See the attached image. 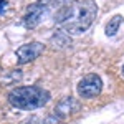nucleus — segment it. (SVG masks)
<instances>
[{
    "label": "nucleus",
    "instance_id": "6",
    "mask_svg": "<svg viewBox=\"0 0 124 124\" xmlns=\"http://www.w3.org/2000/svg\"><path fill=\"white\" fill-rule=\"evenodd\" d=\"M78 109H79V103H78L75 98L66 96V98H63V99H61V101L56 104V108H55V113H53V114L58 116L60 119H65V117H68L70 114L76 113Z\"/></svg>",
    "mask_w": 124,
    "mask_h": 124
},
{
    "label": "nucleus",
    "instance_id": "10",
    "mask_svg": "<svg viewBox=\"0 0 124 124\" xmlns=\"http://www.w3.org/2000/svg\"><path fill=\"white\" fill-rule=\"evenodd\" d=\"M40 2H43L45 3V7L48 8H56V12L60 8H63V7H66V5H70L73 0H40Z\"/></svg>",
    "mask_w": 124,
    "mask_h": 124
},
{
    "label": "nucleus",
    "instance_id": "2",
    "mask_svg": "<svg viewBox=\"0 0 124 124\" xmlns=\"http://www.w3.org/2000/svg\"><path fill=\"white\" fill-rule=\"evenodd\" d=\"M8 103L20 111H33L43 108L51 94L40 86H17L8 93Z\"/></svg>",
    "mask_w": 124,
    "mask_h": 124
},
{
    "label": "nucleus",
    "instance_id": "11",
    "mask_svg": "<svg viewBox=\"0 0 124 124\" xmlns=\"http://www.w3.org/2000/svg\"><path fill=\"white\" fill-rule=\"evenodd\" d=\"M61 121H63V119H60L58 116L51 114V116H48V117H46V119H45L41 124H61Z\"/></svg>",
    "mask_w": 124,
    "mask_h": 124
},
{
    "label": "nucleus",
    "instance_id": "9",
    "mask_svg": "<svg viewBox=\"0 0 124 124\" xmlns=\"http://www.w3.org/2000/svg\"><path fill=\"white\" fill-rule=\"evenodd\" d=\"M22 79V71L20 70H10V71H5L3 76H2V81L3 85H15Z\"/></svg>",
    "mask_w": 124,
    "mask_h": 124
},
{
    "label": "nucleus",
    "instance_id": "13",
    "mask_svg": "<svg viewBox=\"0 0 124 124\" xmlns=\"http://www.w3.org/2000/svg\"><path fill=\"white\" fill-rule=\"evenodd\" d=\"M123 76H124V66H123Z\"/></svg>",
    "mask_w": 124,
    "mask_h": 124
},
{
    "label": "nucleus",
    "instance_id": "8",
    "mask_svg": "<svg viewBox=\"0 0 124 124\" xmlns=\"http://www.w3.org/2000/svg\"><path fill=\"white\" fill-rule=\"evenodd\" d=\"M121 23H123V17L121 15H114L109 20V23L106 25V35L108 37H114L117 33V30H119V27H121Z\"/></svg>",
    "mask_w": 124,
    "mask_h": 124
},
{
    "label": "nucleus",
    "instance_id": "5",
    "mask_svg": "<svg viewBox=\"0 0 124 124\" xmlns=\"http://www.w3.org/2000/svg\"><path fill=\"white\" fill-rule=\"evenodd\" d=\"M45 12H46V7H45V3L43 2H35V3H31L28 5V8L25 12V15H23V27L25 28H37L38 27V23L41 22L43 18V15H45Z\"/></svg>",
    "mask_w": 124,
    "mask_h": 124
},
{
    "label": "nucleus",
    "instance_id": "7",
    "mask_svg": "<svg viewBox=\"0 0 124 124\" xmlns=\"http://www.w3.org/2000/svg\"><path fill=\"white\" fill-rule=\"evenodd\" d=\"M50 45L55 48V50H65V48L71 46V37L68 35L65 30H56L51 38H50Z\"/></svg>",
    "mask_w": 124,
    "mask_h": 124
},
{
    "label": "nucleus",
    "instance_id": "1",
    "mask_svg": "<svg viewBox=\"0 0 124 124\" xmlns=\"http://www.w3.org/2000/svg\"><path fill=\"white\" fill-rule=\"evenodd\" d=\"M98 15L94 0H76L55 13V23L68 35H81L89 28Z\"/></svg>",
    "mask_w": 124,
    "mask_h": 124
},
{
    "label": "nucleus",
    "instance_id": "12",
    "mask_svg": "<svg viewBox=\"0 0 124 124\" xmlns=\"http://www.w3.org/2000/svg\"><path fill=\"white\" fill-rule=\"evenodd\" d=\"M5 5H7V0H0V13H3V10H5Z\"/></svg>",
    "mask_w": 124,
    "mask_h": 124
},
{
    "label": "nucleus",
    "instance_id": "3",
    "mask_svg": "<svg viewBox=\"0 0 124 124\" xmlns=\"http://www.w3.org/2000/svg\"><path fill=\"white\" fill-rule=\"evenodd\" d=\"M101 91H103V79L96 73H89V75L83 76L79 79V83H78V94H79V98L91 99V98L99 96Z\"/></svg>",
    "mask_w": 124,
    "mask_h": 124
},
{
    "label": "nucleus",
    "instance_id": "4",
    "mask_svg": "<svg viewBox=\"0 0 124 124\" xmlns=\"http://www.w3.org/2000/svg\"><path fill=\"white\" fill-rule=\"evenodd\" d=\"M43 51H45V45L43 43H40V41H30V43H25L20 48H17L15 55H17L18 65H27L30 61L37 60Z\"/></svg>",
    "mask_w": 124,
    "mask_h": 124
}]
</instances>
